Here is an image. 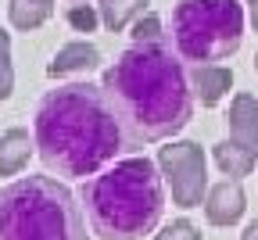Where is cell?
<instances>
[{"instance_id": "obj_3", "label": "cell", "mask_w": 258, "mask_h": 240, "mask_svg": "<svg viewBox=\"0 0 258 240\" xmlns=\"http://www.w3.org/2000/svg\"><path fill=\"white\" fill-rule=\"evenodd\" d=\"M79 204L90 219V229L101 240H140L161 222L165 176L158 161L144 154L122 158L83 179Z\"/></svg>"}, {"instance_id": "obj_23", "label": "cell", "mask_w": 258, "mask_h": 240, "mask_svg": "<svg viewBox=\"0 0 258 240\" xmlns=\"http://www.w3.org/2000/svg\"><path fill=\"white\" fill-rule=\"evenodd\" d=\"M93 4H101V0H93Z\"/></svg>"}, {"instance_id": "obj_11", "label": "cell", "mask_w": 258, "mask_h": 240, "mask_svg": "<svg viewBox=\"0 0 258 240\" xmlns=\"http://www.w3.org/2000/svg\"><path fill=\"white\" fill-rule=\"evenodd\" d=\"M212 158H215V165H219V172L230 176V179L251 176L254 165H258V151H254V147H244V144H237V140H230V136L212 147Z\"/></svg>"}, {"instance_id": "obj_22", "label": "cell", "mask_w": 258, "mask_h": 240, "mask_svg": "<svg viewBox=\"0 0 258 240\" xmlns=\"http://www.w3.org/2000/svg\"><path fill=\"white\" fill-rule=\"evenodd\" d=\"M254 68H258V57H254Z\"/></svg>"}, {"instance_id": "obj_4", "label": "cell", "mask_w": 258, "mask_h": 240, "mask_svg": "<svg viewBox=\"0 0 258 240\" xmlns=\"http://www.w3.org/2000/svg\"><path fill=\"white\" fill-rule=\"evenodd\" d=\"M79 197L54 176H22L0 190V240H90Z\"/></svg>"}, {"instance_id": "obj_8", "label": "cell", "mask_w": 258, "mask_h": 240, "mask_svg": "<svg viewBox=\"0 0 258 240\" xmlns=\"http://www.w3.org/2000/svg\"><path fill=\"white\" fill-rule=\"evenodd\" d=\"M190 83H194V97L201 100V108H215L219 100L230 97V90H233V68H226L222 61L194 65L190 68Z\"/></svg>"}, {"instance_id": "obj_6", "label": "cell", "mask_w": 258, "mask_h": 240, "mask_svg": "<svg viewBox=\"0 0 258 240\" xmlns=\"http://www.w3.org/2000/svg\"><path fill=\"white\" fill-rule=\"evenodd\" d=\"M158 168L165 176V187L172 190V204L183 212L201 208L208 194V158L205 147L194 140H172L158 151Z\"/></svg>"}, {"instance_id": "obj_14", "label": "cell", "mask_w": 258, "mask_h": 240, "mask_svg": "<svg viewBox=\"0 0 258 240\" xmlns=\"http://www.w3.org/2000/svg\"><path fill=\"white\" fill-rule=\"evenodd\" d=\"M151 0H101V25L108 32H122L125 25H133V18H140L147 11Z\"/></svg>"}, {"instance_id": "obj_17", "label": "cell", "mask_w": 258, "mask_h": 240, "mask_svg": "<svg viewBox=\"0 0 258 240\" xmlns=\"http://www.w3.org/2000/svg\"><path fill=\"white\" fill-rule=\"evenodd\" d=\"M15 90V65H11V32L0 29V100H8Z\"/></svg>"}, {"instance_id": "obj_1", "label": "cell", "mask_w": 258, "mask_h": 240, "mask_svg": "<svg viewBox=\"0 0 258 240\" xmlns=\"http://www.w3.org/2000/svg\"><path fill=\"white\" fill-rule=\"evenodd\" d=\"M129 147L172 140L194 118V83L186 61L169 43H129L101 76Z\"/></svg>"}, {"instance_id": "obj_10", "label": "cell", "mask_w": 258, "mask_h": 240, "mask_svg": "<svg viewBox=\"0 0 258 240\" xmlns=\"http://www.w3.org/2000/svg\"><path fill=\"white\" fill-rule=\"evenodd\" d=\"M97 65H101V50H97L93 43H86V40H72V43H64V47L50 57L47 76H50V79H64V76L93 72Z\"/></svg>"}, {"instance_id": "obj_18", "label": "cell", "mask_w": 258, "mask_h": 240, "mask_svg": "<svg viewBox=\"0 0 258 240\" xmlns=\"http://www.w3.org/2000/svg\"><path fill=\"white\" fill-rule=\"evenodd\" d=\"M154 240H201V233H198V226H194L190 219H176L161 233H154Z\"/></svg>"}, {"instance_id": "obj_15", "label": "cell", "mask_w": 258, "mask_h": 240, "mask_svg": "<svg viewBox=\"0 0 258 240\" xmlns=\"http://www.w3.org/2000/svg\"><path fill=\"white\" fill-rule=\"evenodd\" d=\"M64 18H69V25L76 32H97V25H101V8H97L93 0H69Z\"/></svg>"}, {"instance_id": "obj_9", "label": "cell", "mask_w": 258, "mask_h": 240, "mask_svg": "<svg viewBox=\"0 0 258 240\" xmlns=\"http://www.w3.org/2000/svg\"><path fill=\"white\" fill-rule=\"evenodd\" d=\"M226 129H230V140L258 151V97L254 93H233L230 111H226Z\"/></svg>"}, {"instance_id": "obj_16", "label": "cell", "mask_w": 258, "mask_h": 240, "mask_svg": "<svg viewBox=\"0 0 258 240\" xmlns=\"http://www.w3.org/2000/svg\"><path fill=\"white\" fill-rule=\"evenodd\" d=\"M129 36H133V43H169L165 36V25H161V18L154 11H144L140 18H133V25H129Z\"/></svg>"}, {"instance_id": "obj_7", "label": "cell", "mask_w": 258, "mask_h": 240, "mask_svg": "<svg viewBox=\"0 0 258 240\" xmlns=\"http://www.w3.org/2000/svg\"><path fill=\"white\" fill-rule=\"evenodd\" d=\"M201 208H205V219H208L212 226H233V222H240L244 212H247V194H244L240 179H230V176H226L222 183L208 187Z\"/></svg>"}, {"instance_id": "obj_12", "label": "cell", "mask_w": 258, "mask_h": 240, "mask_svg": "<svg viewBox=\"0 0 258 240\" xmlns=\"http://www.w3.org/2000/svg\"><path fill=\"white\" fill-rule=\"evenodd\" d=\"M36 151V140L25 129H4L0 133V176H18L29 165V154Z\"/></svg>"}, {"instance_id": "obj_5", "label": "cell", "mask_w": 258, "mask_h": 240, "mask_svg": "<svg viewBox=\"0 0 258 240\" xmlns=\"http://www.w3.org/2000/svg\"><path fill=\"white\" fill-rule=\"evenodd\" d=\"M244 8L240 0H176L169 47L194 68L212 61H230L244 43Z\"/></svg>"}, {"instance_id": "obj_21", "label": "cell", "mask_w": 258, "mask_h": 240, "mask_svg": "<svg viewBox=\"0 0 258 240\" xmlns=\"http://www.w3.org/2000/svg\"><path fill=\"white\" fill-rule=\"evenodd\" d=\"M254 4H258V0H247V8H254Z\"/></svg>"}, {"instance_id": "obj_13", "label": "cell", "mask_w": 258, "mask_h": 240, "mask_svg": "<svg viewBox=\"0 0 258 240\" xmlns=\"http://www.w3.org/2000/svg\"><path fill=\"white\" fill-rule=\"evenodd\" d=\"M54 15V0H8V18L18 32H32L47 25Z\"/></svg>"}, {"instance_id": "obj_19", "label": "cell", "mask_w": 258, "mask_h": 240, "mask_svg": "<svg viewBox=\"0 0 258 240\" xmlns=\"http://www.w3.org/2000/svg\"><path fill=\"white\" fill-rule=\"evenodd\" d=\"M240 240H258V219H254V222H247V229L240 233Z\"/></svg>"}, {"instance_id": "obj_20", "label": "cell", "mask_w": 258, "mask_h": 240, "mask_svg": "<svg viewBox=\"0 0 258 240\" xmlns=\"http://www.w3.org/2000/svg\"><path fill=\"white\" fill-rule=\"evenodd\" d=\"M251 25H254V32H258V4L251 8Z\"/></svg>"}, {"instance_id": "obj_2", "label": "cell", "mask_w": 258, "mask_h": 240, "mask_svg": "<svg viewBox=\"0 0 258 240\" xmlns=\"http://www.w3.org/2000/svg\"><path fill=\"white\" fill-rule=\"evenodd\" d=\"M32 140L43 168L57 179H90L122 151H133L104 90L93 83L47 90L32 115Z\"/></svg>"}]
</instances>
